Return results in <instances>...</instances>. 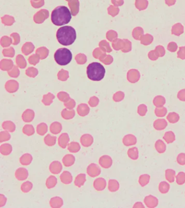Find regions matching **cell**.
<instances>
[{
    "label": "cell",
    "instance_id": "12",
    "mask_svg": "<svg viewBox=\"0 0 185 208\" xmlns=\"http://www.w3.org/2000/svg\"><path fill=\"white\" fill-rule=\"evenodd\" d=\"M60 178L61 182L63 183V184H70L72 181V176L71 173L67 171L63 172V174L60 176Z\"/></svg>",
    "mask_w": 185,
    "mask_h": 208
},
{
    "label": "cell",
    "instance_id": "14",
    "mask_svg": "<svg viewBox=\"0 0 185 208\" xmlns=\"http://www.w3.org/2000/svg\"><path fill=\"white\" fill-rule=\"evenodd\" d=\"M75 162V157L72 155H66L63 157V163L66 167H71L74 164Z\"/></svg>",
    "mask_w": 185,
    "mask_h": 208
},
{
    "label": "cell",
    "instance_id": "25",
    "mask_svg": "<svg viewBox=\"0 0 185 208\" xmlns=\"http://www.w3.org/2000/svg\"><path fill=\"white\" fill-rule=\"evenodd\" d=\"M22 132L24 134L28 136H31L34 134L35 130L32 125H26L22 128Z\"/></svg>",
    "mask_w": 185,
    "mask_h": 208
},
{
    "label": "cell",
    "instance_id": "29",
    "mask_svg": "<svg viewBox=\"0 0 185 208\" xmlns=\"http://www.w3.org/2000/svg\"><path fill=\"white\" fill-rule=\"evenodd\" d=\"M10 139V134L8 131H1L0 133V143L6 142Z\"/></svg>",
    "mask_w": 185,
    "mask_h": 208
},
{
    "label": "cell",
    "instance_id": "9",
    "mask_svg": "<svg viewBox=\"0 0 185 208\" xmlns=\"http://www.w3.org/2000/svg\"><path fill=\"white\" fill-rule=\"evenodd\" d=\"M70 141V138L67 133H63L59 136L58 138V144L60 147L63 149H65L68 145Z\"/></svg>",
    "mask_w": 185,
    "mask_h": 208
},
{
    "label": "cell",
    "instance_id": "6",
    "mask_svg": "<svg viewBox=\"0 0 185 208\" xmlns=\"http://www.w3.org/2000/svg\"><path fill=\"white\" fill-rule=\"evenodd\" d=\"M15 177L19 181H24L28 176V172L27 170L24 167H20L16 170L15 174Z\"/></svg>",
    "mask_w": 185,
    "mask_h": 208
},
{
    "label": "cell",
    "instance_id": "8",
    "mask_svg": "<svg viewBox=\"0 0 185 208\" xmlns=\"http://www.w3.org/2000/svg\"><path fill=\"white\" fill-rule=\"evenodd\" d=\"M81 142L83 146L88 148L92 144L93 138L90 134H85L81 137Z\"/></svg>",
    "mask_w": 185,
    "mask_h": 208
},
{
    "label": "cell",
    "instance_id": "3",
    "mask_svg": "<svg viewBox=\"0 0 185 208\" xmlns=\"http://www.w3.org/2000/svg\"><path fill=\"white\" fill-rule=\"evenodd\" d=\"M86 73L89 79L95 81H99L104 77L105 69L101 63L94 62L88 65Z\"/></svg>",
    "mask_w": 185,
    "mask_h": 208
},
{
    "label": "cell",
    "instance_id": "30",
    "mask_svg": "<svg viewBox=\"0 0 185 208\" xmlns=\"http://www.w3.org/2000/svg\"><path fill=\"white\" fill-rule=\"evenodd\" d=\"M7 202V199L3 195L1 194L0 196V207H2L5 206Z\"/></svg>",
    "mask_w": 185,
    "mask_h": 208
},
{
    "label": "cell",
    "instance_id": "27",
    "mask_svg": "<svg viewBox=\"0 0 185 208\" xmlns=\"http://www.w3.org/2000/svg\"><path fill=\"white\" fill-rule=\"evenodd\" d=\"M78 113L80 116L84 117L88 115L89 112V109L88 106L85 105H81L78 107L77 109Z\"/></svg>",
    "mask_w": 185,
    "mask_h": 208
},
{
    "label": "cell",
    "instance_id": "18",
    "mask_svg": "<svg viewBox=\"0 0 185 208\" xmlns=\"http://www.w3.org/2000/svg\"><path fill=\"white\" fill-rule=\"evenodd\" d=\"M86 181V175L84 174H80L76 177L74 181V184L78 188H81L83 186Z\"/></svg>",
    "mask_w": 185,
    "mask_h": 208
},
{
    "label": "cell",
    "instance_id": "28",
    "mask_svg": "<svg viewBox=\"0 0 185 208\" xmlns=\"http://www.w3.org/2000/svg\"><path fill=\"white\" fill-rule=\"evenodd\" d=\"M32 188H33V184L31 181H27L26 182H24L23 184L21 185V189L22 190L23 192L24 193H27L32 190Z\"/></svg>",
    "mask_w": 185,
    "mask_h": 208
},
{
    "label": "cell",
    "instance_id": "20",
    "mask_svg": "<svg viewBox=\"0 0 185 208\" xmlns=\"http://www.w3.org/2000/svg\"><path fill=\"white\" fill-rule=\"evenodd\" d=\"M2 128L10 132H13L15 130V125L11 121H5L2 123Z\"/></svg>",
    "mask_w": 185,
    "mask_h": 208
},
{
    "label": "cell",
    "instance_id": "7",
    "mask_svg": "<svg viewBox=\"0 0 185 208\" xmlns=\"http://www.w3.org/2000/svg\"><path fill=\"white\" fill-rule=\"evenodd\" d=\"M63 167L61 163L58 161H54L49 165V171L53 174H59L61 172Z\"/></svg>",
    "mask_w": 185,
    "mask_h": 208
},
{
    "label": "cell",
    "instance_id": "15",
    "mask_svg": "<svg viewBox=\"0 0 185 208\" xmlns=\"http://www.w3.org/2000/svg\"><path fill=\"white\" fill-rule=\"evenodd\" d=\"M50 131L53 134H58L61 132L62 130V125L61 124L57 121H55L51 124L49 127Z\"/></svg>",
    "mask_w": 185,
    "mask_h": 208
},
{
    "label": "cell",
    "instance_id": "11",
    "mask_svg": "<svg viewBox=\"0 0 185 208\" xmlns=\"http://www.w3.org/2000/svg\"><path fill=\"white\" fill-rule=\"evenodd\" d=\"M112 161L108 156H103L99 160V164L102 167L109 168L111 165Z\"/></svg>",
    "mask_w": 185,
    "mask_h": 208
},
{
    "label": "cell",
    "instance_id": "17",
    "mask_svg": "<svg viewBox=\"0 0 185 208\" xmlns=\"http://www.w3.org/2000/svg\"><path fill=\"white\" fill-rule=\"evenodd\" d=\"M12 151V146L9 144H3L0 147V152L2 155L8 156Z\"/></svg>",
    "mask_w": 185,
    "mask_h": 208
},
{
    "label": "cell",
    "instance_id": "19",
    "mask_svg": "<svg viewBox=\"0 0 185 208\" xmlns=\"http://www.w3.org/2000/svg\"><path fill=\"white\" fill-rule=\"evenodd\" d=\"M33 157L29 153H26L20 158V162L24 165H28L32 162Z\"/></svg>",
    "mask_w": 185,
    "mask_h": 208
},
{
    "label": "cell",
    "instance_id": "2",
    "mask_svg": "<svg viewBox=\"0 0 185 208\" xmlns=\"http://www.w3.org/2000/svg\"><path fill=\"white\" fill-rule=\"evenodd\" d=\"M77 38L75 29L71 26H63L56 32V39L59 44L63 46H70L74 43Z\"/></svg>",
    "mask_w": 185,
    "mask_h": 208
},
{
    "label": "cell",
    "instance_id": "22",
    "mask_svg": "<svg viewBox=\"0 0 185 208\" xmlns=\"http://www.w3.org/2000/svg\"><path fill=\"white\" fill-rule=\"evenodd\" d=\"M48 130L47 125L44 123H42L39 124L37 127V133L40 136H44L47 133Z\"/></svg>",
    "mask_w": 185,
    "mask_h": 208
},
{
    "label": "cell",
    "instance_id": "5",
    "mask_svg": "<svg viewBox=\"0 0 185 208\" xmlns=\"http://www.w3.org/2000/svg\"><path fill=\"white\" fill-rule=\"evenodd\" d=\"M86 172L89 176L94 178L100 175L101 170L98 165L95 163H91L87 168Z\"/></svg>",
    "mask_w": 185,
    "mask_h": 208
},
{
    "label": "cell",
    "instance_id": "1",
    "mask_svg": "<svg viewBox=\"0 0 185 208\" xmlns=\"http://www.w3.org/2000/svg\"><path fill=\"white\" fill-rule=\"evenodd\" d=\"M72 19V14L68 8L63 5L59 6L52 11V22L57 26H61L67 24Z\"/></svg>",
    "mask_w": 185,
    "mask_h": 208
},
{
    "label": "cell",
    "instance_id": "13",
    "mask_svg": "<svg viewBox=\"0 0 185 208\" xmlns=\"http://www.w3.org/2000/svg\"><path fill=\"white\" fill-rule=\"evenodd\" d=\"M49 204L52 208H60L63 205V201L59 197H54L51 199L49 201Z\"/></svg>",
    "mask_w": 185,
    "mask_h": 208
},
{
    "label": "cell",
    "instance_id": "16",
    "mask_svg": "<svg viewBox=\"0 0 185 208\" xmlns=\"http://www.w3.org/2000/svg\"><path fill=\"white\" fill-rule=\"evenodd\" d=\"M22 120L26 123L31 122L34 118V112L32 110L28 109L24 112V113L22 114Z\"/></svg>",
    "mask_w": 185,
    "mask_h": 208
},
{
    "label": "cell",
    "instance_id": "23",
    "mask_svg": "<svg viewBox=\"0 0 185 208\" xmlns=\"http://www.w3.org/2000/svg\"><path fill=\"white\" fill-rule=\"evenodd\" d=\"M57 184V178L53 176H50L47 179L46 182L47 188L48 189H51L56 185Z\"/></svg>",
    "mask_w": 185,
    "mask_h": 208
},
{
    "label": "cell",
    "instance_id": "10",
    "mask_svg": "<svg viewBox=\"0 0 185 208\" xmlns=\"http://www.w3.org/2000/svg\"><path fill=\"white\" fill-rule=\"evenodd\" d=\"M93 186L97 191H102L105 188L106 181L103 178H98L94 181Z\"/></svg>",
    "mask_w": 185,
    "mask_h": 208
},
{
    "label": "cell",
    "instance_id": "26",
    "mask_svg": "<svg viewBox=\"0 0 185 208\" xmlns=\"http://www.w3.org/2000/svg\"><path fill=\"white\" fill-rule=\"evenodd\" d=\"M74 115H75V112L74 111H67V109H64L61 113L62 117L64 119H66V120L72 119L73 118Z\"/></svg>",
    "mask_w": 185,
    "mask_h": 208
},
{
    "label": "cell",
    "instance_id": "4",
    "mask_svg": "<svg viewBox=\"0 0 185 208\" xmlns=\"http://www.w3.org/2000/svg\"><path fill=\"white\" fill-rule=\"evenodd\" d=\"M54 59L59 65H67L72 59V54L68 49L59 48L54 54Z\"/></svg>",
    "mask_w": 185,
    "mask_h": 208
},
{
    "label": "cell",
    "instance_id": "21",
    "mask_svg": "<svg viewBox=\"0 0 185 208\" xmlns=\"http://www.w3.org/2000/svg\"><path fill=\"white\" fill-rule=\"evenodd\" d=\"M56 137L52 136L51 134H48L44 138V142L47 146H52L56 144Z\"/></svg>",
    "mask_w": 185,
    "mask_h": 208
},
{
    "label": "cell",
    "instance_id": "24",
    "mask_svg": "<svg viewBox=\"0 0 185 208\" xmlns=\"http://www.w3.org/2000/svg\"><path fill=\"white\" fill-rule=\"evenodd\" d=\"M68 150L71 152H78V151L81 150V146L77 142H72L68 144Z\"/></svg>",
    "mask_w": 185,
    "mask_h": 208
}]
</instances>
